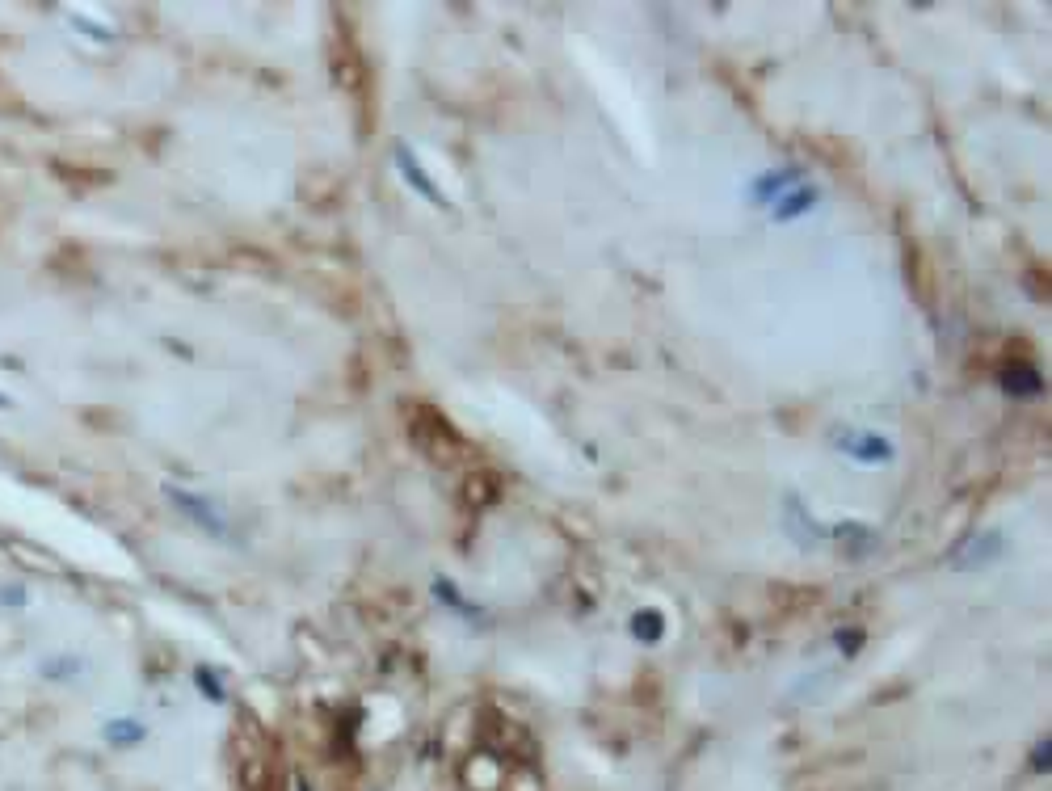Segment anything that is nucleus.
Returning a JSON list of instances; mask_svg holds the SVG:
<instances>
[{"instance_id": "nucleus-1", "label": "nucleus", "mask_w": 1052, "mask_h": 791, "mask_svg": "<svg viewBox=\"0 0 1052 791\" xmlns=\"http://www.w3.org/2000/svg\"><path fill=\"white\" fill-rule=\"evenodd\" d=\"M404 430H409V442L417 446V451L426 459H434V463H455L463 451H468L463 434L447 421V413L434 409V404L413 400L409 409H404Z\"/></svg>"}, {"instance_id": "nucleus-2", "label": "nucleus", "mask_w": 1052, "mask_h": 791, "mask_svg": "<svg viewBox=\"0 0 1052 791\" xmlns=\"http://www.w3.org/2000/svg\"><path fill=\"white\" fill-rule=\"evenodd\" d=\"M232 749H236V779L245 791H266V779H270V737L257 728L253 716H240L236 724V737H232Z\"/></svg>"}, {"instance_id": "nucleus-3", "label": "nucleus", "mask_w": 1052, "mask_h": 791, "mask_svg": "<svg viewBox=\"0 0 1052 791\" xmlns=\"http://www.w3.org/2000/svg\"><path fill=\"white\" fill-rule=\"evenodd\" d=\"M459 779H463L468 791H501L505 787V766L493 754H472L468 762H463Z\"/></svg>"}, {"instance_id": "nucleus-4", "label": "nucleus", "mask_w": 1052, "mask_h": 791, "mask_svg": "<svg viewBox=\"0 0 1052 791\" xmlns=\"http://www.w3.org/2000/svg\"><path fill=\"white\" fill-rule=\"evenodd\" d=\"M501 489L505 484L493 468H476V472L463 476V505H468V510H489V505L501 501Z\"/></svg>"}]
</instances>
